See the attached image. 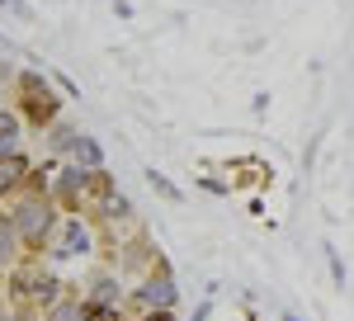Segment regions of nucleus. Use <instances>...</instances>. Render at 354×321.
<instances>
[{"instance_id": "0eeeda50", "label": "nucleus", "mask_w": 354, "mask_h": 321, "mask_svg": "<svg viewBox=\"0 0 354 321\" xmlns=\"http://www.w3.org/2000/svg\"><path fill=\"white\" fill-rule=\"evenodd\" d=\"M76 156H81L85 170H95V165H100V147H95V142H76Z\"/></svg>"}, {"instance_id": "f03ea898", "label": "nucleus", "mask_w": 354, "mask_h": 321, "mask_svg": "<svg viewBox=\"0 0 354 321\" xmlns=\"http://www.w3.org/2000/svg\"><path fill=\"white\" fill-rule=\"evenodd\" d=\"M24 109L33 113V118H53V109H57V104H48V100H43V80H38V76L24 80Z\"/></svg>"}, {"instance_id": "7ed1b4c3", "label": "nucleus", "mask_w": 354, "mask_h": 321, "mask_svg": "<svg viewBox=\"0 0 354 321\" xmlns=\"http://www.w3.org/2000/svg\"><path fill=\"white\" fill-rule=\"evenodd\" d=\"M24 156H19V152H10V156H0V194H5V189H15L19 185V180H24Z\"/></svg>"}, {"instance_id": "9b49d317", "label": "nucleus", "mask_w": 354, "mask_h": 321, "mask_svg": "<svg viewBox=\"0 0 354 321\" xmlns=\"http://www.w3.org/2000/svg\"><path fill=\"white\" fill-rule=\"evenodd\" d=\"M147 321H170V317H147Z\"/></svg>"}, {"instance_id": "423d86ee", "label": "nucleus", "mask_w": 354, "mask_h": 321, "mask_svg": "<svg viewBox=\"0 0 354 321\" xmlns=\"http://www.w3.org/2000/svg\"><path fill=\"white\" fill-rule=\"evenodd\" d=\"M19 288H28V293H38V297H53L57 293V284H53V279H43V274H24Z\"/></svg>"}, {"instance_id": "f257e3e1", "label": "nucleus", "mask_w": 354, "mask_h": 321, "mask_svg": "<svg viewBox=\"0 0 354 321\" xmlns=\"http://www.w3.org/2000/svg\"><path fill=\"white\" fill-rule=\"evenodd\" d=\"M15 227H19L28 241H38L53 227V203H48V199H24V203L15 208Z\"/></svg>"}, {"instance_id": "39448f33", "label": "nucleus", "mask_w": 354, "mask_h": 321, "mask_svg": "<svg viewBox=\"0 0 354 321\" xmlns=\"http://www.w3.org/2000/svg\"><path fill=\"white\" fill-rule=\"evenodd\" d=\"M24 237L19 227H15V217H0V265H10L15 260V241Z\"/></svg>"}, {"instance_id": "1a4fd4ad", "label": "nucleus", "mask_w": 354, "mask_h": 321, "mask_svg": "<svg viewBox=\"0 0 354 321\" xmlns=\"http://www.w3.org/2000/svg\"><path fill=\"white\" fill-rule=\"evenodd\" d=\"M53 321H81V307L76 302H62V307H53Z\"/></svg>"}, {"instance_id": "9d476101", "label": "nucleus", "mask_w": 354, "mask_h": 321, "mask_svg": "<svg viewBox=\"0 0 354 321\" xmlns=\"http://www.w3.org/2000/svg\"><path fill=\"white\" fill-rule=\"evenodd\" d=\"M151 185H156V189H161V194H165V199H180V194H175V185H170V180H161V175H151Z\"/></svg>"}, {"instance_id": "6e6552de", "label": "nucleus", "mask_w": 354, "mask_h": 321, "mask_svg": "<svg viewBox=\"0 0 354 321\" xmlns=\"http://www.w3.org/2000/svg\"><path fill=\"white\" fill-rule=\"evenodd\" d=\"M15 137H19V123L10 113H0V147H15Z\"/></svg>"}, {"instance_id": "20e7f679", "label": "nucleus", "mask_w": 354, "mask_h": 321, "mask_svg": "<svg viewBox=\"0 0 354 321\" xmlns=\"http://www.w3.org/2000/svg\"><path fill=\"white\" fill-rule=\"evenodd\" d=\"M142 302H161V307H170V302H175V284H170L165 274H156V279L142 288Z\"/></svg>"}]
</instances>
